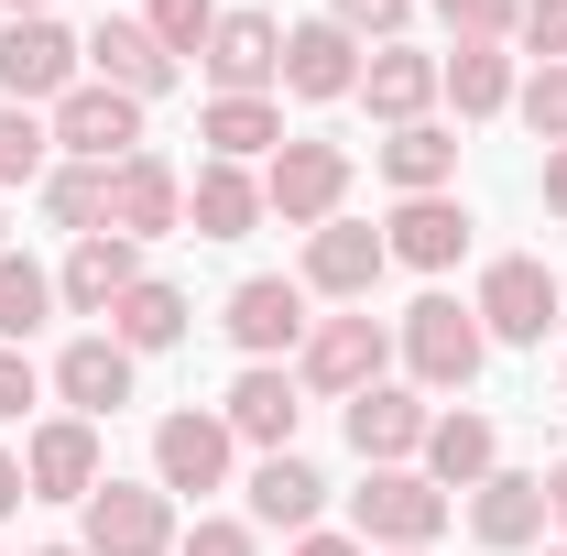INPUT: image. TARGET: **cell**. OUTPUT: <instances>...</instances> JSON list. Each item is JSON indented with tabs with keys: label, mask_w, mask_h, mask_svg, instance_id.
I'll use <instances>...</instances> for the list:
<instances>
[{
	"label": "cell",
	"mask_w": 567,
	"mask_h": 556,
	"mask_svg": "<svg viewBox=\"0 0 567 556\" xmlns=\"http://www.w3.org/2000/svg\"><path fill=\"white\" fill-rule=\"evenodd\" d=\"M350 524H360V546H436V524H447V491L425 481V470H371V481L350 491Z\"/></svg>",
	"instance_id": "1"
},
{
	"label": "cell",
	"mask_w": 567,
	"mask_h": 556,
	"mask_svg": "<svg viewBox=\"0 0 567 556\" xmlns=\"http://www.w3.org/2000/svg\"><path fill=\"white\" fill-rule=\"evenodd\" d=\"M339 197H350V153H339V142H284L274 164H262V208H274L284 229H328Z\"/></svg>",
	"instance_id": "2"
},
{
	"label": "cell",
	"mask_w": 567,
	"mask_h": 556,
	"mask_svg": "<svg viewBox=\"0 0 567 556\" xmlns=\"http://www.w3.org/2000/svg\"><path fill=\"white\" fill-rule=\"evenodd\" d=\"M481 317L470 306H447V295H415L404 306V360H415V382L425 393H458V382H481Z\"/></svg>",
	"instance_id": "3"
},
{
	"label": "cell",
	"mask_w": 567,
	"mask_h": 556,
	"mask_svg": "<svg viewBox=\"0 0 567 556\" xmlns=\"http://www.w3.org/2000/svg\"><path fill=\"white\" fill-rule=\"evenodd\" d=\"M44 132L66 142L76 164H132V153H142V99H121V87H99V76H87V87L55 99V121H44Z\"/></svg>",
	"instance_id": "4"
},
{
	"label": "cell",
	"mask_w": 567,
	"mask_h": 556,
	"mask_svg": "<svg viewBox=\"0 0 567 556\" xmlns=\"http://www.w3.org/2000/svg\"><path fill=\"white\" fill-rule=\"evenodd\" d=\"M175 546V502H164V481H99L87 491V556H164Z\"/></svg>",
	"instance_id": "5"
},
{
	"label": "cell",
	"mask_w": 567,
	"mask_h": 556,
	"mask_svg": "<svg viewBox=\"0 0 567 556\" xmlns=\"http://www.w3.org/2000/svg\"><path fill=\"white\" fill-rule=\"evenodd\" d=\"M197 66L218 76V99H262V87L284 76V22L274 11H218V33H208Z\"/></svg>",
	"instance_id": "6"
},
{
	"label": "cell",
	"mask_w": 567,
	"mask_h": 556,
	"mask_svg": "<svg viewBox=\"0 0 567 556\" xmlns=\"http://www.w3.org/2000/svg\"><path fill=\"white\" fill-rule=\"evenodd\" d=\"M470 317H481V339H513V349L546 339V328H557V274H546V262H492Z\"/></svg>",
	"instance_id": "7"
},
{
	"label": "cell",
	"mask_w": 567,
	"mask_h": 556,
	"mask_svg": "<svg viewBox=\"0 0 567 556\" xmlns=\"http://www.w3.org/2000/svg\"><path fill=\"white\" fill-rule=\"evenodd\" d=\"M382 360H393L382 317H328V328H306V393H371Z\"/></svg>",
	"instance_id": "8"
},
{
	"label": "cell",
	"mask_w": 567,
	"mask_h": 556,
	"mask_svg": "<svg viewBox=\"0 0 567 556\" xmlns=\"http://www.w3.org/2000/svg\"><path fill=\"white\" fill-rule=\"evenodd\" d=\"M22 481H33V502H87V491L110 481V470H99V425H87V415L33 425V447H22Z\"/></svg>",
	"instance_id": "9"
},
{
	"label": "cell",
	"mask_w": 567,
	"mask_h": 556,
	"mask_svg": "<svg viewBox=\"0 0 567 556\" xmlns=\"http://www.w3.org/2000/svg\"><path fill=\"white\" fill-rule=\"evenodd\" d=\"M66 87H76V44L55 22H11V33H0V99H11V110L66 99Z\"/></svg>",
	"instance_id": "10"
},
{
	"label": "cell",
	"mask_w": 567,
	"mask_h": 556,
	"mask_svg": "<svg viewBox=\"0 0 567 556\" xmlns=\"http://www.w3.org/2000/svg\"><path fill=\"white\" fill-rule=\"evenodd\" d=\"M175 218H186V175H175L164 153L110 164V229H121V240H153V229H175Z\"/></svg>",
	"instance_id": "11"
},
{
	"label": "cell",
	"mask_w": 567,
	"mask_h": 556,
	"mask_svg": "<svg viewBox=\"0 0 567 556\" xmlns=\"http://www.w3.org/2000/svg\"><path fill=\"white\" fill-rule=\"evenodd\" d=\"M132 284H142V240H121V229H87V240L66 251V274H55V295H66L76 317H110Z\"/></svg>",
	"instance_id": "12"
},
{
	"label": "cell",
	"mask_w": 567,
	"mask_h": 556,
	"mask_svg": "<svg viewBox=\"0 0 567 556\" xmlns=\"http://www.w3.org/2000/svg\"><path fill=\"white\" fill-rule=\"evenodd\" d=\"M229 339L251 349V360H274V349H306V284L251 274L240 295H229Z\"/></svg>",
	"instance_id": "13"
},
{
	"label": "cell",
	"mask_w": 567,
	"mask_h": 556,
	"mask_svg": "<svg viewBox=\"0 0 567 556\" xmlns=\"http://www.w3.org/2000/svg\"><path fill=\"white\" fill-rule=\"evenodd\" d=\"M425 425H436V415H425L415 393H393V382H371V393H350V447L371 459V470H404V459L425 447Z\"/></svg>",
	"instance_id": "14"
},
{
	"label": "cell",
	"mask_w": 567,
	"mask_h": 556,
	"mask_svg": "<svg viewBox=\"0 0 567 556\" xmlns=\"http://www.w3.org/2000/svg\"><path fill=\"white\" fill-rule=\"evenodd\" d=\"M153 481L164 491H218L229 481V425L218 415H164L153 425Z\"/></svg>",
	"instance_id": "15"
},
{
	"label": "cell",
	"mask_w": 567,
	"mask_h": 556,
	"mask_svg": "<svg viewBox=\"0 0 567 556\" xmlns=\"http://www.w3.org/2000/svg\"><path fill=\"white\" fill-rule=\"evenodd\" d=\"M76 55L99 66V87H121V99H164V87H175V55H164L142 22H99Z\"/></svg>",
	"instance_id": "16"
},
{
	"label": "cell",
	"mask_w": 567,
	"mask_h": 556,
	"mask_svg": "<svg viewBox=\"0 0 567 556\" xmlns=\"http://www.w3.org/2000/svg\"><path fill=\"white\" fill-rule=\"evenodd\" d=\"M382 251L415 262V274H447V262L470 251V208H458V197H404L393 229H382Z\"/></svg>",
	"instance_id": "17"
},
{
	"label": "cell",
	"mask_w": 567,
	"mask_h": 556,
	"mask_svg": "<svg viewBox=\"0 0 567 556\" xmlns=\"http://www.w3.org/2000/svg\"><path fill=\"white\" fill-rule=\"evenodd\" d=\"M382 229H360V218H328V229H306V284L317 295H371L382 284Z\"/></svg>",
	"instance_id": "18"
},
{
	"label": "cell",
	"mask_w": 567,
	"mask_h": 556,
	"mask_svg": "<svg viewBox=\"0 0 567 556\" xmlns=\"http://www.w3.org/2000/svg\"><path fill=\"white\" fill-rule=\"evenodd\" d=\"M284 87H295V99H350L360 87V44L339 22H295V33H284Z\"/></svg>",
	"instance_id": "19"
},
{
	"label": "cell",
	"mask_w": 567,
	"mask_h": 556,
	"mask_svg": "<svg viewBox=\"0 0 567 556\" xmlns=\"http://www.w3.org/2000/svg\"><path fill=\"white\" fill-rule=\"evenodd\" d=\"M55 393H66L87 425L121 415V404H132V349H121V339H66V360H55Z\"/></svg>",
	"instance_id": "20"
},
{
	"label": "cell",
	"mask_w": 567,
	"mask_h": 556,
	"mask_svg": "<svg viewBox=\"0 0 567 556\" xmlns=\"http://www.w3.org/2000/svg\"><path fill=\"white\" fill-rule=\"evenodd\" d=\"M295 415H306V404H295V382H284L274 360H251V371L229 382V415H218V425H229V436H251V447H274V459H284V447H295Z\"/></svg>",
	"instance_id": "21"
},
{
	"label": "cell",
	"mask_w": 567,
	"mask_h": 556,
	"mask_svg": "<svg viewBox=\"0 0 567 556\" xmlns=\"http://www.w3.org/2000/svg\"><path fill=\"white\" fill-rule=\"evenodd\" d=\"M470 535H481V546H535V535H546V481L492 470V481L470 491Z\"/></svg>",
	"instance_id": "22"
},
{
	"label": "cell",
	"mask_w": 567,
	"mask_h": 556,
	"mask_svg": "<svg viewBox=\"0 0 567 556\" xmlns=\"http://www.w3.org/2000/svg\"><path fill=\"white\" fill-rule=\"evenodd\" d=\"M492 447H502V436L481 415H436L415 459H425V481H436V491H481V481H492Z\"/></svg>",
	"instance_id": "23"
},
{
	"label": "cell",
	"mask_w": 567,
	"mask_h": 556,
	"mask_svg": "<svg viewBox=\"0 0 567 556\" xmlns=\"http://www.w3.org/2000/svg\"><path fill=\"white\" fill-rule=\"evenodd\" d=\"M186 218H197V240H240V229L262 218V175H240V164H197Z\"/></svg>",
	"instance_id": "24"
},
{
	"label": "cell",
	"mask_w": 567,
	"mask_h": 556,
	"mask_svg": "<svg viewBox=\"0 0 567 556\" xmlns=\"http://www.w3.org/2000/svg\"><path fill=\"white\" fill-rule=\"evenodd\" d=\"M197 142H208V164H251V153H284V110H274V99H208Z\"/></svg>",
	"instance_id": "25"
},
{
	"label": "cell",
	"mask_w": 567,
	"mask_h": 556,
	"mask_svg": "<svg viewBox=\"0 0 567 556\" xmlns=\"http://www.w3.org/2000/svg\"><path fill=\"white\" fill-rule=\"evenodd\" d=\"M360 99H371V121H393V132H404V121H425V99H436V66L404 55V44H382V55L360 66Z\"/></svg>",
	"instance_id": "26"
},
{
	"label": "cell",
	"mask_w": 567,
	"mask_h": 556,
	"mask_svg": "<svg viewBox=\"0 0 567 556\" xmlns=\"http://www.w3.org/2000/svg\"><path fill=\"white\" fill-rule=\"evenodd\" d=\"M317 502H328V481H317L295 447L251 470V524H284V535H306V524H317Z\"/></svg>",
	"instance_id": "27"
},
{
	"label": "cell",
	"mask_w": 567,
	"mask_h": 556,
	"mask_svg": "<svg viewBox=\"0 0 567 556\" xmlns=\"http://www.w3.org/2000/svg\"><path fill=\"white\" fill-rule=\"evenodd\" d=\"M382 175H393L404 197H447V175H458V142L436 132V121H404V132L382 142Z\"/></svg>",
	"instance_id": "28"
},
{
	"label": "cell",
	"mask_w": 567,
	"mask_h": 556,
	"mask_svg": "<svg viewBox=\"0 0 567 556\" xmlns=\"http://www.w3.org/2000/svg\"><path fill=\"white\" fill-rule=\"evenodd\" d=\"M436 87L458 99V121H492V110H513V55H492V44H458V55L436 66Z\"/></svg>",
	"instance_id": "29"
},
{
	"label": "cell",
	"mask_w": 567,
	"mask_h": 556,
	"mask_svg": "<svg viewBox=\"0 0 567 556\" xmlns=\"http://www.w3.org/2000/svg\"><path fill=\"white\" fill-rule=\"evenodd\" d=\"M110 339H121V349H175V339H186V295H175V284H153V274H142L132 295L110 306Z\"/></svg>",
	"instance_id": "30"
},
{
	"label": "cell",
	"mask_w": 567,
	"mask_h": 556,
	"mask_svg": "<svg viewBox=\"0 0 567 556\" xmlns=\"http://www.w3.org/2000/svg\"><path fill=\"white\" fill-rule=\"evenodd\" d=\"M44 317H55V274L22 262V251H0V349H22Z\"/></svg>",
	"instance_id": "31"
},
{
	"label": "cell",
	"mask_w": 567,
	"mask_h": 556,
	"mask_svg": "<svg viewBox=\"0 0 567 556\" xmlns=\"http://www.w3.org/2000/svg\"><path fill=\"white\" fill-rule=\"evenodd\" d=\"M44 208L66 218L76 240H87V229H110V164H55V175H44Z\"/></svg>",
	"instance_id": "32"
},
{
	"label": "cell",
	"mask_w": 567,
	"mask_h": 556,
	"mask_svg": "<svg viewBox=\"0 0 567 556\" xmlns=\"http://www.w3.org/2000/svg\"><path fill=\"white\" fill-rule=\"evenodd\" d=\"M44 153H55V132H44L33 110H11V99H0V186H33V175H55Z\"/></svg>",
	"instance_id": "33"
},
{
	"label": "cell",
	"mask_w": 567,
	"mask_h": 556,
	"mask_svg": "<svg viewBox=\"0 0 567 556\" xmlns=\"http://www.w3.org/2000/svg\"><path fill=\"white\" fill-rule=\"evenodd\" d=\"M164 55H208V33H218V0H153V22H142Z\"/></svg>",
	"instance_id": "34"
},
{
	"label": "cell",
	"mask_w": 567,
	"mask_h": 556,
	"mask_svg": "<svg viewBox=\"0 0 567 556\" xmlns=\"http://www.w3.org/2000/svg\"><path fill=\"white\" fill-rule=\"evenodd\" d=\"M524 121L546 132V153L567 142V66H535V76H524Z\"/></svg>",
	"instance_id": "35"
},
{
	"label": "cell",
	"mask_w": 567,
	"mask_h": 556,
	"mask_svg": "<svg viewBox=\"0 0 567 556\" xmlns=\"http://www.w3.org/2000/svg\"><path fill=\"white\" fill-rule=\"evenodd\" d=\"M436 11H447L458 44H502V33H513V0H436Z\"/></svg>",
	"instance_id": "36"
},
{
	"label": "cell",
	"mask_w": 567,
	"mask_h": 556,
	"mask_svg": "<svg viewBox=\"0 0 567 556\" xmlns=\"http://www.w3.org/2000/svg\"><path fill=\"white\" fill-rule=\"evenodd\" d=\"M513 22H524V44H535V66H567V0H524Z\"/></svg>",
	"instance_id": "37"
},
{
	"label": "cell",
	"mask_w": 567,
	"mask_h": 556,
	"mask_svg": "<svg viewBox=\"0 0 567 556\" xmlns=\"http://www.w3.org/2000/svg\"><path fill=\"white\" fill-rule=\"evenodd\" d=\"M328 22H339V33H393V22H404V0H328Z\"/></svg>",
	"instance_id": "38"
},
{
	"label": "cell",
	"mask_w": 567,
	"mask_h": 556,
	"mask_svg": "<svg viewBox=\"0 0 567 556\" xmlns=\"http://www.w3.org/2000/svg\"><path fill=\"white\" fill-rule=\"evenodd\" d=\"M33 393H44V382H33V360H22V349H0V425L22 415V404H33Z\"/></svg>",
	"instance_id": "39"
},
{
	"label": "cell",
	"mask_w": 567,
	"mask_h": 556,
	"mask_svg": "<svg viewBox=\"0 0 567 556\" xmlns=\"http://www.w3.org/2000/svg\"><path fill=\"white\" fill-rule=\"evenodd\" d=\"M186 556H251V524H218V513H208V524L186 535Z\"/></svg>",
	"instance_id": "40"
},
{
	"label": "cell",
	"mask_w": 567,
	"mask_h": 556,
	"mask_svg": "<svg viewBox=\"0 0 567 556\" xmlns=\"http://www.w3.org/2000/svg\"><path fill=\"white\" fill-rule=\"evenodd\" d=\"M22 502H33V481H22V459H11V447H0V524H11V513H22Z\"/></svg>",
	"instance_id": "41"
},
{
	"label": "cell",
	"mask_w": 567,
	"mask_h": 556,
	"mask_svg": "<svg viewBox=\"0 0 567 556\" xmlns=\"http://www.w3.org/2000/svg\"><path fill=\"white\" fill-rule=\"evenodd\" d=\"M546 208L567 218V142H557V153H546Z\"/></svg>",
	"instance_id": "42"
},
{
	"label": "cell",
	"mask_w": 567,
	"mask_h": 556,
	"mask_svg": "<svg viewBox=\"0 0 567 556\" xmlns=\"http://www.w3.org/2000/svg\"><path fill=\"white\" fill-rule=\"evenodd\" d=\"M295 556H360V535H306Z\"/></svg>",
	"instance_id": "43"
},
{
	"label": "cell",
	"mask_w": 567,
	"mask_h": 556,
	"mask_svg": "<svg viewBox=\"0 0 567 556\" xmlns=\"http://www.w3.org/2000/svg\"><path fill=\"white\" fill-rule=\"evenodd\" d=\"M546 524H567V459L546 470Z\"/></svg>",
	"instance_id": "44"
},
{
	"label": "cell",
	"mask_w": 567,
	"mask_h": 556,
	"mask_svg": "<svg viewBox=\"0 0 567 556\" xmlns=\"http://www.w3.org/2000/svg\"><path fill=\"white\" fill-rule=\"evenodd\" d=\"M0 11H11V22H44V0H0Z\"/></svg>",
	"instance_id": "45"
},
{
	"label": "cell",
	"mask_w": 567,
	"mask_h": 556,
	"mask_svg": "<svg viewBox=\"0 0 567 556\" xmlns=\"http://www.w3.org/2000/svg\"><path fill=\"white\" fill-rule=\"evenodd\" d=\"M44 556H87V546H44Z\"/></svg>",
	"instance_id": "46"
},
{
	"label": "cell",
	"mask_w": 567,
	"mask_h": 556,
	"mask_svg": "<svg viewBox=\"0 0 567 556\" xmlns=\"http://www.w3.org/2000/svg\"><path fill=\"white\" fill-rule=\"evenodd\" d=\"M557 317H567V284H557Z\"/></svg>",
	"instance_id": "47"
},
{
	"label": "cell",
	"mask_w": 567,
	"mask_h": 556,
	"mask_svg": "<svg viewBox=\"0 0 567 556\" xmlns=\"http://www.w3.org/2000/svg\"><path fill=\"white\" fill-rule=\"evenodd\" d=\"M404 556H425V546H404Z\"/></svg>",
	"instance_id": "48"
},
{
	"label": "cell",
	"mask_w": 567,
	"mask_h": 556,
	"mask_svg": "<svg viewBox=\"0 0 567 556\" xmlns=\"http://www.w3.org/2000/svg\"><path fill=\"white\" fill-rule=\"evenodd\" d=\"M557 556H567V546H557Z\"/></svg>",
	"instance_id": "49"
}]
</instances>
